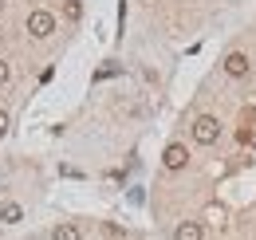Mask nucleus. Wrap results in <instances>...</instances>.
<instances>
[{
    "label": "nucleus",
    "mask_w": 256,
    "mask_h": 240,
    "mask_svg": "<svg viewBox=\"0 0 256 240\" xmlns=\"http://www.w3.org/2000/svg\"><path fill=\"white\" fill-rule=\"evenodd\" d=\"M174 240H205V228H201L197 220H182V224L174 228Z\"/></svg>",
    "instance_id": "nucleus-5"
},
{
    "label": "nucleus",
    "mask_w": 256,
    "mask_h": 240,
    "mask_svg": "<svg viewBox=\"0 0 256 240\" xmlns=\"http://www.w3.org/2000/svg\"><path fill=\"white\" fill-rule=\"evenodd\" d=\"M4 134H8V114L0 110V138H4Z\"/></svg>",
    "instance_id": "nucleus-10"
},
{
    "label": "nucleus",
    "mask_w": 256,
    "mask_h": 240,
    "mask_svg": "<svg viewBox=\"0 0 256 240\" xmlns=\"http://www.w3.org/2000/svg\"><path fill=\"white\" fill-rule=\"evenodd\" d=\"M162 162H166V170H186V162H190V150L186 146H166V154H162Z\"/></svg>",
    "instance_id": "nucleus-4"
},
{
    "label": "nucleus",
    "mask_w": 256,
    "mask_h": 240,
    "mask_svg": "<svg viewBox=\"0 0 256 240\" xmlns=\"http://www.w3.org/2000/svg\"><path fill=\"white\" fill-rule=\"evenodd\" d=\"M224 71H228L232 79H244V75H248V56H244V52H228V56H224Z\"/></svg>",
    "instance_id": "nucleus-3"
},
{
    "label": "nucleus",
    "mask_w": 256,
    "mask_h": 240,
    "mask_svg": "<svg viewBox=\"0 0 256 240\" xmlns=\"http://www.w3.org/2000/svg\"><path fill=\"white\" fill-rule=\"evenodd\" d=\"M4 83H8V63L0 60V87H4Z\"/></svg>",
    "instance_id": "nucleus-9"
},
{
    "label": "nucleus",
    "mask_w": 256,
    "mask_h": 240,
    "mask_svg": "<svg viewBox=\"0 0 256 240\" xmlns=\"http://www.w3.org/2000/svg\"><path fill=\"white\" fill-rule=\"evenodd\" d=\"M20 216H24V209H20V205H12V201H8L4 209H0V220H4V224H16Z\"/></svg>",
    "instance_id": "nucleus-6"
},
{
    "label": "nucleus",
    "mask_w": 256,
    "mask_h": 240,
    "mask_svg": "<svg viewBox=\"0 0 256 240\" xmlns=\"http://www.w3.org/2000/svg\"><path fill=\"white\" fill-rule=\"evenodd\" d=\"M221 138V122L213 118V114H197L193 118V142L197 146H213Z\"/></svg>",
    "instance_id": "nucleus-1"
},
{
    "label": "nucleus",
    "mask_w": 256,
    "mask_h": 240,
    "mask_svg": "<svg viewBox=\"0 0 256 240\" xmlns=\"http://www.w3.org/2000/svg\"><path fill=\"white\" fill-rule=\"evenodd\" d=\"M28 32H32L36 40H48V36L56 32V16H52L48 8H36L32 16H28Z\"/></svg>",
    "instance_id": "nucleus-2"
},
{
    "label": "nucleus",
    "mask_w": 256,
    "mask_h": 240,
    "mask_svg": "<svg viewBox=\"0 0 256 240\" xmlns=\"http://www.w3.org/2000/svg\"><path fill=\"white\" fill-rule=\"evenodd\" d=\"M64 16H67V20H79V16H83V4H79V0H67V4H64Z\"/></svg>",
    "instance_id": "nucleus-8"
},
{
    "label": "nucleus",
    "mask_w": 256,
    "mask_h": 240,
    "mask_svg": "<svg viewBox=\"0 0 256 240\" xmlns=\"http://www.w3.org/2000/svg\"><path fill=\"white\" fill-rule=\"evenodd\" d=\"M52 240H79V228H75V224H60V228L52 232Z\"/></svg>",
    "instance_id": "nucleus-7"
}]
</instances>
